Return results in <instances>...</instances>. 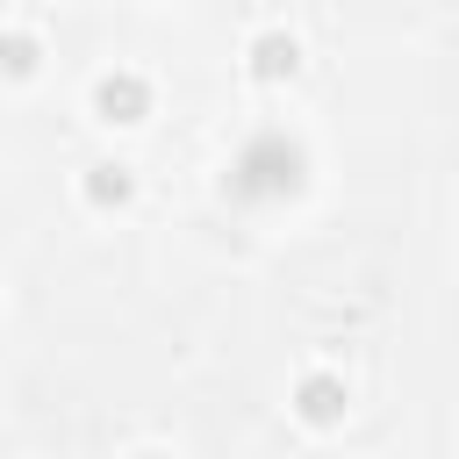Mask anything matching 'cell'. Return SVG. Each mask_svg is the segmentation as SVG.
Here are the masks:
<instances>
[{
	"instance_id": "6da1fadb",
	"label": "cell",
	"mask_w": 459,
	"mask_h": 459,
	"mask_svg": "<svg viewBox=\"0 0 459 459\" xmlns=\"http://www.w3.org/2000/svg\"><path fill=\"white\" fill-rule=\"evenodd\" d=\"M308 186V151L287 136V129H258L237 143L230 158V194L237 201H294Z\"/></svg>"
},
{
	"instance_id": "7a4b0ae2",
	"label": "cell",
	"mask_w": 459,
	"mask_h": 459,
	"mask_svg": "<svg viewBox=\"0 0 459 459\" xmlns=\"http://www.w3.org/2000/svg\"><path fill=\"white\" fill-rule=\"evenodd\" d=\"M143 108H151V86H143L136 72H108V79L93 86V115H100V122H143Z\"/></svg>"
},
{
	"instance_id": "3957f363",
	"label": "cell",
	"mask_w": 459,
	"mask_h": 459,
	"mask_svg": "<svg viewBox=\"0 0 459 459\" xmlns=\"http://www.w3.org/2000/svg\"><path fill=\"white\" fill-rule=\"evenodd\" d=\"M301 72V43L287 36V29H265V36H251V79H294Z\"/></svg>"
},
{
	"instance_id": "277c9868",
	"label": "cell",
	"mask_w": 459,
	"mask_h": 459,
	"mask_svg": "<svg viewBox=\"0 0 459 459\" xmlns=\"http://www.w3.org/2000/svg\"><path fill=\"white\" fill-rule=\"evenodd\" d=\"M294 409H301V423H337L344 416V380L337 373H308L294 387Z\"/></svg>"
},
{
	"instance_id": "5b68a950",
	"label": "cell",
	"mask_w": 459,
	"mask_h": 459,
	"mask_svg": "<svg viewBox=\"0 0 459 459\" xmlns=\"http://www.w3.org/2000/svg\"><path fill=\"white\" fill-rule=\"evenodd\" d=\"M129 186H136L129 165H93V172H86V201H93V208H122Z\"/></svg>"
},
{
	"instance_id": "8992f818",
	"label": "cell",
	"mask_w": 459,
	"mask_h": 459,
	"mask_svg": "<svg viewBox=\"0 0 459 459\" xmlns=\"http://www.w3.org/2000/svg\"><path fill=\"white\" fill-rule=\"evenodd\" d=\"M36 57H43V50H36V36H0V72L29 79V72H36Z\"/></svg>"
}]
</instances>
